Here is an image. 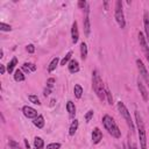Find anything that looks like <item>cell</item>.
Instances as JSON below:
<instances>
[{
	"instance_id": "6da1fadb",
	"label": "cell",
	"mask_w": 149,
	"mask_h": 149,
	"mask_svg": "<svg viewBox=\"0 0 149 149\" xmlns=\"http://www.w3.org/2000/svg\"><path fill=\"white\" fill-rule=\"evenodd\" d=\"M92 87L93 91L95 92L97 97L99 98L100 101H104L106 98V87L100 78V74L97 70H93L92 72Z\"/></svg>"
},
{
	"instance_id": "7a4b0ae2",
	"label": "cell",
	"mask_w": 149,
	"mask_h": 149,
	"mask_svg": "<svg viewBox=\"0 0 149 149\" xmlns=\"http://www.w3.org/2000/svg\"><path fill=\"white\" fill-rule=\"evenodd\" d=\"M102 123H104V127L106 128V130L113 137H115V139H120L121 137V132H120L116 122L114 121V119L111 115H108V114L104 115L102 116Z\"/></svg>"
},
{
	"instance_id": "3957f363",
	"label": "cell",
	"mask_w": 149,
	"mask_h": 149,
	"mask_svg": "<svg viewBox=\"0 0 149 149\" xmlns=\"http://www.w3.org/2000/svg\"><path fill=\"white\" fill-rule=\"evenodd\" d=\"M135 121L137 125V130H139V139H140V147L141 149H147V135H146V128L144 123L142 120L141 114L136 111L135 112Z\"/></svg>"
},
{
	"instance_id": "277c9868",
	"label": "cell",
	"mask_w": 149,
	"mask_h": 149,
	"mask_svg": "<svg viewBox=\"0 0 149 149\" xmlns=\"http://www.w3.org/2000/svg\"><path fill=\"white\" fill-rule=\"evenodd\" d=\"M118 109H119L120 114L123 116V119H125V121L127 122L128 127L130 128V132H134V130H135V127H134V122H133V120H132L130 113L128 112L126 105H125L122 101H119V102H118Z\"/></svg>"
},
{
	"instance_id": "5b68a950",
	"label": "cell",
	"mask_w": 149,
	"mask_h": 149,
	"mask_svg": "<svg viewBox=\"0 0 149 149\" xmlns=\"http://www.w3.org/2000/svg\"><path fill=\"white\" fill-rule=\"evenodd\" d=\"M115 20L120 28H125L126 20H125V15H123V10H122V1H120V0H118L115 2Z\"/></svg>"
},
{
	"instance_id": "8992f818",
	"label": "cell",
	"mask_w": 149,
	"mask_h": 149,
	"mask_svg": "<svg viewBox=\"0 0 149 149\" xmlns=\"http://www.w3.org/2000/svg\"><path fill=\"white\" fill-rule=\"evenodd\" d=\"M136 65H137V69H139V72L140 74L142 76V78L146 80V83L149 85V74H148V71L143 64V62L141 59H136Z\"/></svg>"
},
{
	"instance_id": "52a82bcc",
	"label": "cell",
	"mask_w": 149,
	"mask_h": 149,
	"mask_svg": "<svg viewBox=\"0 0 149 149\" xmlns=\"http://www.w3.org/2000/svg\"><path fill=\"white\" fill-rule=\"evenodd\" d=\"M139 42H140V45H141V48H142V50L146 55V58H147L148 63H149V47H148L147 41H146V38H144V36L141 31L139 33Z\"/></svg>"
},
{
	"instance_id": "ba28073f",
	"label": "cell",
	"mask_w": 149,
	"mask_h": 149,
	"mask_svg": "<svg viewBox=\"0 0 149 149\" xmlns=\"http://www.w3.org/2000/svg\"><path fill=\"white\" fill-rule=\"evenodd\" d=\"M88 13H90V7L87 6L85 8V17H84V33H85V36H88L90 31H91V23H90Z\"/></svg>"
},
{
	"instance_id": "9c48e42d",
	"label": "cell",
	"mask_w": 149,
	"mask_h": 149,
	"mask_svg": "<svg viewBox=\"0 0 149 149\" xmlns=\"http://www.w3.org/2000/svg\"><path fill=\"white\" fill-rule=\"evenodd\" d=\"M22 112L24 114V116H27L28 119H35L37 116V112L35 108L30 107V106H23Z\"/></svg>"
},
{
	"instance_id": "30bf717a",
	"label": "cell",
	"mask_w": 149,
	"mask_h": 149,
	"mask_svg": "<svg viewBox=\"0 0 149 149\" xmlns=\"http://www.w3.org/2000/svg\"><path fill=\"white\" fill-rule=\"evenodd\" d=\"M71 37H72V42L77 43L78 38H79V31H78V23L74 21L72 23V28H71Z\"/></svg>"
},
{
	"instance_id": "8fae6325",
	"label": "cell",
	"mask_w": 149,
	"mask_h": 149,
	"mask_svg": "<svg viewBox=\"0 0 149 149\" xmlns=\"http://www.w3.org/2000/svg\"><path fill=\"white\" fill-rule=\"evenodd\" d=\"M101 139H102V133H101V130L98 127H95L93 129V132H92V142L94 144H97V143L100 142Z\"/></svg>"
},
{
	"instance_id": "7c38bea8",
	"label": "cell",
	"mask_w": 149,
	"mask_h": 149,
	"mask_svg": "<svg viewBox=\"0 0 149 149\" xmlns=\"http://www.w3.org/2000/svg\"><path fill=\"white\" fill-rule=\"evenodd\" d=\"M137 87H139V91L142 95V99L144 101H148V91H147V88L144 87V85L141 80H137Z\"/></svg>"
},
{
	"instance_id": "4fadbf2b",
	"label": "cell",
	"mask_w": 149,
	"mask_h": 149,
	"mask_svg": "<svg viewBox=\"0 0 149 149\" xmlns=\"http://www.w3.org/2000/svg\"><path fill=\"white\" fill-rule=\"evenodd\" d=\"M68 69L71 73H76L79 71V64L76 59H71L69 63H68Z\"/></svg>"
},
{
	"instance_id": "5bb4252c",
	"label": "cell",
	"mask_w": 149,
	"mask_h": 149,
	"mask_svg": "<svg viewBox=\"0 0 149 149\" xmlns=\"http://www.w3.org/2000/svg\"><path fill=\"white\" fill-rule=\"evenodd\" d=\"M143 24H144V31H146V35H147V40L149 41V13L148 12H144Z\"/></svg>"
},
{
	"instance_id": "9a60e30c",
	"label": "cell",
	"mask_w": 149,
	"mask_h": 149,
	"mask_svg": "<svg viewBox=\"0 0 149 149\" xmlns=\"http://www.w3.org/2000/svg\"><path fill=\"white\" fill-rule=\"evenodd\" d=\"M66 111L69 112L70 118H74V114H76V106H74V104H73L72 101H70V100L66 102Z\"/></svg>"
},
{
	"instance_id": "2e32d148",
	"label": "cell",
	"mask_w": 149,
	"mask_h": 149,
	"mask_svg": "<svg viewBox=\"0 0 149 149\" xmlns=\"http://www.w3.org/2000/svg\"><path fill=\"white\" fill-rule=\"evenodd\" d=\"M22 70H23L26 73H30L31 71H35V70H36V65L33 64V63H23Z\"/></svg>"
},
{
	"instance_id": "e0dca14e",
	"label": "cell",
	"mask_w": 149,
	"mask_h": 149,
	"mask_svg": "<svg viewBox=\"0 0 149 149\" xmlns=\"http://www.w3.org/2000/svg\"><path fill=\"white\" fill-rule=\"evenodd\" d=\"M33 123L37 127V128H43V126H44V118H43V115H37L35 119H34V121H33Z\"/></svg>"
},
{
	"instance_id": "ac0fdd59",
	"label": "cell",
	"mask_w": 149,
	"mask_h": 149,
	"mask_svg": "<svg viewBox=\"0 0 149 149\" xmlns=\"http://www.w3.org/2000/svg\"><path fill=\"white\" fill-rule=\"evenodd\" d=\"M78 125H79V122H78V120H77V119H74V120L72 121V123L70 125L69 134H70L71 136H73V135H74V133L77 132V129H78Z\"/></svg>"
},
{
	"instance_id": "d6986e66",
	"label": "cell",
	"mask_w": 149,
	"mask_h": 149,
	"mask_svg": "<svg viewBox=\"0 0 149 149\" xmlns=\"http://www.w3.org/2000/svg\"><path fill=\"white\" fill-rule=\"evenodd\" d=\"M80 57L83 61H85L87 57V45L85 42H81V44H80Z\"/></svg>"
},
{
	"instance_id": "ffe728a7",
	"label": "cell",
	"mask_w": 149,
	"mask_h": 149,
	"mask_svg": "<svg viewBox=\"0 0 149 149\" xmlns=\"http://www.w3.org/2000/svg\"><path fill=\"white\" fill-rule=\"evenodd\" d=\"M58 63H59L58 57H54V58H52V61L50 62L49 66H48V71H49V72H52V71L56 69V66L58 65Z\"/></svg>"
},
{
	"instance_id": "44dd1931",
	"label": "cell",
	"mask_w": 149,
	"mask_h": 149,
	"mask_svg": "<svg viewBox=\"0 0 149 149\" xmlns=\"http://www.w3.org/2000/svg\"><path fill=\"white\" fill-rule=\"evenodd\" d=\"M16 64H17V58H16V57H13V58L10 59V62L8 63V65H7V71H8V73H12V72H13V70H14V68H15Z\"/></svg>"
},
{
	"instance_id": "7402d4cb",
	"label": "cell",
	"mask_w": 149,
	"mask_h": 149,
	"mask_svg": "<svg viewBox=\"0 0 149 149\" xmlns=\"http://www.w3.org/2000/svg\"><path fill=\"white\" fill-rule=\"evenodd\" d=\"M24 74H23V72L21 71V70H15V72H14V79L16 80V81H23L24 80Z\"/></svg>"
},
{
	"instance_id": "603a6c76",
	"label": "cell",
	"mask_w": 149,
	"mask_h": 149,
	"mask_svg": "<svg viewBox=\"0 0 149 149\" xmlns=\"http://www.w3.org/2000/svg\"><path fill=\"white\" fill-rule=\"evenodd\" d=\"M73 93H74V97H76L77 99L81 98V94H83V87H81L80 85L76 84L74 87H73Z\"/></svg>"
},
{
	"instance_id": "cb8c5ba5",
	"label": "cell",
	"mask_w": 149,
	"mask_h": 149,
	"mask_svg": "<svg viewBox=\"0 0 149 149\" xmlns=\"http://www.w3.org/2000/svg\"><path fill=\"white\" fill-rule=\"evenodd\" d=\"M43 146H44L43 140H42L41 137L36 136V137L34 139V147H35V149H43Z\"/></svg>"
},
{
	"instance_id": "d4e9b609",
	"label": "cell",
	"mask_w": 149,
	"mask_h": 149,
	"mask_svg": "<svg viewBox=\"0 0 149 149\" xmlns=\"http://www.w3.org/2000/svg\"><path fill=\"white\" fill-rule=\"evenodd\" d=\"M71 57H72V51H69V52L65 55V57L61 61V65H65V64H68V63L71 61Z\"/></svg>"
},
{
	"instance_id": "484cf974",
	"label": "cell",
	"mask_w": 149,
	"mask_h": 149,
	"mask_svg": "<svg viewBox=\"0 0 149 149\" xmlns=\"http://www.w3.org/2000/svg\"><path fill=\"white\" fill-rule=\"evenodd\" d=\"M28 99H29V101H30V102H33V104H35V105H41L40 99H38V97H37V95L30 94V95L28 97Z\"/></svg>"
},
{
	"instance_id": "4316f807",
	"label": "cell",
	"mask_w": 149,
	"mask_h": 149,
	"mask_svg": "<svg viewBox=\"0 0 149 149\" xmlns=\"http://www.w3.org/2000/svg\"><path fill=\"white\" fill-rule=\"evenodd\" d=\"M0 30H1V31H10V30H12V27H10L9 24H6V23L1 22V23H0Z\"/></svg>"
},
{
	"instance_id": "83f0119b",
	"label": "cell",
	"mask_w": 149,
	"mask_h": 149,
	"mask_svg": "<svg viewBox=\"0 0 149 149\" xmlns=\"http://www.w3.org/2000/svg\"><path fill=\"white\" fill-rule=\"evenodd\" d=\"M106 97H107V101H108V104L112 105V104H113V97H112V93H111V91H109L108 87H106Z\"/></svg>"
},
{
	"instance_id": "f1b7e54d",
	"label": "cell",
	"mask_w": 149,
	"mask_h": 149,
	"mask_svg": "<svg viewBox=\"0 0 149 149\" xmlns=\"http://www.w3.org/2000/svg\"><path fill=\"white\" fill-rule=\"evenodd\" d=\"M8 144H9V147H10L12 149H21V148H20V144H19L17 142H15L14 140H9V141H8Z\"/></svg>"
},
{
	"instance_id": "f546056e",
	"label": "cell",
	"mask_w": 149,
	"mask_h": 149,
	"mask_svg": "<svg viewBox=\"0 0 149 149\" xmlns=\"http://www.w3.org/2000/svg\"><path fill=\"white\" fill-rule=\"evenodd\" d=\"M93 113H94V112H93L92 109H90V111L85 114V121H86V122H90V121H91V119L93 118Z\"/></svg>"
},
{
	"instance_id": "4dcf8cb0",
	"label": "cell",
	"mask_w": 149,
	"mask_h": 149,
	"mask_svg": "<svg viewBox=\"0 0 149 149\" xmlns=\"http://www.w3.org/2000/svg\"><path fill=\"white\" fill-rule=\"evenodd\" d=\"M61 148V143H50L47 146V149H59Z\"/></svg>"
},
{
	"instance_id": "1f68e13d",
	"label": "cell",
	"mask_w": 149,
	"mask_h": 149,
	"mask_svg": "<svg viewBox=\"0 0 149 149\" xmlns=\"http://www.w3.org/2000/svg\"><path fill=\"white\" fill-rule=\"evenodd\" d=\"M54 84H55V78H49V79L47 80V87L51 88V87L54 86Z\"/></svg>"
},
{
	"instance_id": "d6a6232c",
	"label": "cell",
	"mask_w": 149,
	"mask_h": 149,
	"mask_svg": "<svg viewBox=\"0 0 149 149\" xmlns=\"http://www.w3.org/2000/svg\"><path fill=\"white\" fill-rule=\"evenodd\" d=\"M26 50H27L29 54H33V52L35 51V47H34V44H28L27 48H26Z\"/></svg>"
},
{
	"instance_id": "836d02e7",
	"label": "cell",
	"mask_w": 149,
	"mask_h": 149,
	"mask_svg": "<svg viewBox=\"0 0 149 149\" xmlns=\"http://www.w3.org/2000/svg\"><path fill=\"white\" fill-rule=\"evenodd\" d=\"M87 6H88V5H87L86 1H78V7H79V8H83V9H84V8H86Z\"/></svg>"
},
{
	"instance_id": "e575fe53",
	"label": "cell",
	"mask_w": 149,
	"mask_h": 149,
	"mask_svg": "<svg viewBox=\"0 0 149 149\" xmlns=\"http://www.w3.org/2000/svg\"><path fill=\"white\" fill-rule=\"evenodd\" d=\"M127 144H128V149H137V146L134 142H129Z\"/></svg>"
},
{
	"instance_id": "d590c367",
	"label": "cell",
	"mask_w": 149,
	"mask_h": 149,
	"mask_svg": "<svg viewBox=\"0 0 149 149\" xmlns=\"http://www.w3.org/2000/svg\"><path fill=\"white\" fill-rule=\"evenodd\" d=\"M5 71H6L5 65H3V64H0V73H1V74H3V73H5Z\"/></svg>"
},
{
	"instance_id": "8d00e7d4",
	"label": "cell",
	"mask_w": 149,
	"mask_h": 149,
	"mask_svg": "<svg viewBox=\"0 0 149 149\" xmlns=\"http://www.w3.org/2000/svg\"><path fill=\"white\" fill-rule=\"evenodd\" d=\"M50 92H51V88H49V87H47V88L44 90V93H43V94H44V95L47 97V95H49V94H50Z\"/></svg>"
},
{
	"instance_id": "74e56055",
	"label": "cell",
	"mask_w": 149,
	"mask_h": 149,
	"mask_svg": "<svg viewBox=\"0 0 149 149\" xmlns=\"http://www.w3.org/2000/svg\"><path fill=\"white\" fill-rule=\"evenodd\" d=\"M24 144H26V148L27 149H30V146H29V143H28V141L24 139Z\"/></svg>"
},
{
	"instance_id": "f35d334b",
	"label": "cell",
	"mask_w": 149,
	"mask_h": 149,
	"mask_svg": "<svg viewBox=\"0 0 149 149\" xmlns=\"http://www.w3.org/2000/svg\"><path fill=\"white\" fill-rule=\"evenodd\" d=\"M104 6H105V9H108V2L107 1L104 2Z\"/></svg>"
},
{
	"instance_id": "ab89813d",
	"label": "cell",
	"mask_w": 149,
	"mask_h": 149,
	"mask_svg": "<svg viewBox=\"0 0 149 149\" xmlns=\"http://www.w3.org/2000/svg\"><path fill=\"white\" fill-rule=\"evenodd\" d=\"M0 57H1V58L3 57V50H2V49L0 50Z\"/></svg>"
}]
</instances>
